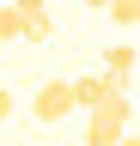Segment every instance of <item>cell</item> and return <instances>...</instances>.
<instances>
[{
  "mask_svg": "<svg viewBox=\"0 0 140 146\" xmlns=\"http://www.w3.org/2000/svg\"><path fill=\"white\" fill-rule=\"evenodd\" d=\"M134 134V98H104L98 110H85V146H116Z\"/></svg>",
  "mask_w": 140,
  "mask_h": 146,
  "instance_id": "1",
  "label": "cell"
},
{
  "mask_svg": "<svg viewBox=\"0 0 140 146\" xmlns=\"http://www.w3.org/2000/svg\"><path fill=\"white\" fill-rule=\"evenodd\" d=\"M31 116H37L43 128L73 116V91H67V79H43V85H37V98H31Z\"/></svg>",
  "mask_w": 140,
  "mask_h": 146,
  "instance_id": "2",
  "label": "cell"
},
{
  "mask_svg": "<svg viewBox=\"0 0 140 146\" xmlns=\"http://www.w3.org/2000/svg\"><path fill=\"white\" fill-rule=\"evenodd\" d=\"M12 12H19V25H25V43H43L49 36V6L43 0H6Z\"/></svg>",
  "mask_w": 140,
  "mask_h": 146,
  "instance_id": "3",
  "label": "cell"
},
{
  "mask_svg": "<svg viewBox=\"0 0 140 146\" xmlns=\"http://www.w3.org/2000/svg\"><path fill=\"white\" fill-rule=\"evenodd\" d=\"M67 91H73V110H98L110 98V79L104 73H79V79H67Z\"/></svg>",
  "mask_w": 140,
  "mask_h": 146,
  "instance_id": "4",
  "label": "cell"
},
{
  "mask_svg": "<svg viewBox=\"0 0 140 146\" xmlns=\"http://www.w3.org/2000/svg\"><path fill=\"white\" fill-rule=\"evenodd\" d=\"M104 12H110V18H116L122 31H134V25H140V0H110Z\"/></svg>",
  "mask_w": 140,
  "mask_h": 146,
  "instance_id": "5",
  "label": "cell"
},
{
  "mask_svg": "<svg viewBox=\"0 0 140 146\" xmlns=\"http://www.w3.org/2000/svg\"><path fill=\"white\" fill-rule=\"evenodd\" d=\"M12 36H25V25H19L12 6H0V43H12Z\"/></svg>",
  "mask_w": 140,
  "mask_h": 146,
  "instance_id": "6",
  "label": "cell"
},
{
  "mask_svg": "<svg viewBox=\"0 0 140 146\" xmlns=\"http://www.w3.org/2000/svg\"><path fill=\"white\" fill-rule=\"evenodd\" d=\"M6 122H12V91L0 85V128H6Z\"/></svg>",
  "mask_w": 140,
  "mask_h": 146,
  "instance_id": "7",
  "label": "cell"
},
{
  "mask_svg": "<svg viewBox=\"0 0 140 146\" xmlns=\"http://www.w3.org/2000/svg\"><path fill=\"white\" fill-rule=\"evenodd\" d=\"M116 146H140V140H134V134H128V140H116Z\"/></svg>",
  "mask_w": 140,
  "mask_h": 146,
  "instance_id": "8",
  "label": "cell"
},
{
  "mask_svg": "<svg viewBox=\"0 0 140 146\" xmlns=\"http://www.w3.org/2000/svg\"><path fill=\"white\" fill-rule=\"evenodd\" d=\"M85 6H110V0H85Z\"/></svg>",
  "mask_w": 140,
  "mask_h": 146,
  "instance_id": "9",
  "label": "cell"
}]
</instances>
